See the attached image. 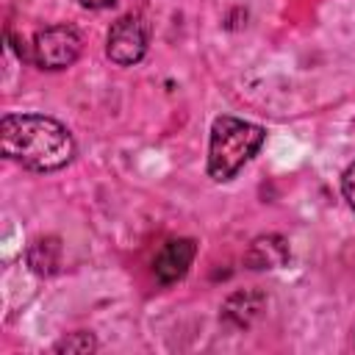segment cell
<instances>
[{"instance_id": "cell-1", "label": "cell", "mask_w": 355, "mask_h": 355, "mask_svg": "<svg viewBox=\"0 0 355 355\" xmlns=\"http://www.w3.org/2000/svg\"><path fill=\"white\" fill-rule=\"evenodd\" d=\"M0 147L8 161L31 172H55L75 158L72 133L44 114H6L0 122Z\"/></svg>"}, {"instance_id": "cell-2", "label": "cell", "mask_w": 355, "mask_h": 355, "mask_svg": "<svg viewBox=\"0 0 355 355\" xmlns=\"http://www.w3.org/2000/svg\"><path fill=\"white\" fill-rule=\"evenodd\" d=\"M266 130L239 116H216L208 141V178L225 183L261 150Z\"/></svg>"}, {"instance_id": "cell-3", "label": "cell", "mask_w": 355, "mask_h": 355, "mask_svg": "<svg viewBox=\"0 0 355 355\" xmlns=\"http://www.w3.org/2000/svg\"><path fill=\"white\" fill-rule=\"evenodd\" d=\"M150 22L130 11L122 14L111 28H108V39H105V55L119 64V67H133L147 55L150 47Z\"/></svg>"}, {"instance_id": "cell-4", "label": "cell", "mask_w": 355, "mask_h": 355, "mask_svg": "<svg viewBox=\"0 0 355 355\" xmlns=\"http://www.w3.org/2000/svg\"><path fill=\"white\" fill-rule=\"evenodd\" d=\"M80 47H83L80 33L72 25H50L33 36L31 58L39 69L55 72V69L72 67L80 55Z\"/></svg>"}, {"instance_id": "cell-5", "label": "cell", "mask_w": 355, "mask_h": 355, "mask_svg": "<svg viewBox=\"0 0 355 355\" xmlns=\"http://www.w3.org/2000/svg\"><path fill=\"white\" fill-rule=\"evenodd\" d=\"M194 255H197L194 239H172V241H166L158 250V255L153 258V275H155V280L161 286H172L178 280H183L186 272H189V266H191V261H194Z\"/></svg>"}, {"instance_id": "cell-6", "label": "cell", "mask_w": 355, "mask_h": 355, "mask_svg": "<svg viewBox=\"0 0 355 355\" xmlns=\"http://www.w3.org/2000/svg\"><path fill=\"white\" fill-rule=\"evenodd\" d=\"M288 255H291L288 241L280 233H266V236L252 239V244L244 252V266L252 269V272L277 269V266H286Z\"/></svg>"}, {"instance_id": "cell-7", "label": "cell", "mask_w": 355, "mask_h": 355, "mask_svg": "<svg viewBox=\"0 0 355 355\" xmlns=\"http://www.w3.org/2000/svg\"><path fill=\"white\" fill-rule=\"evenodd\" d=\"M263 305H266V294L263 291H252V288L236 291L222 305V322L236 327V330H244L261 316Z\"/></svg>"}, {"instance_id": "cell-8", "label": "cell", "mask_w": 355, "mask_h": 355, "mask_svg": "<svg viewBox=\"0 0 355 355\" xmlns=\"http://www.w3.org/2000/svg\"><path fill=\"white\" fill-rule=\"evenodd\" d=\"M25 258L36 275H42V277L55 275L61 269V239L58 236H42V239L31 241Z\"/></svg>"}, {"instance_id": "cell-9", "label": "cell", "mask_w": 355, "mask_h": 355, "mask_svg": "<svg viewBox=\"0 0 355 355\" xmlns=\"http://www.w3.org/2000/svg\"><path fill=\"white\" fill-rule=\"evenodd\" d=\"M97 338L92 336V333H86V330H78V333H69V336H64L55 347H53V352H67V355H86V352H97Z\"/></svg>"}, {"instance_id": "cell-10", "label": "cell", "mask_w": 355, "mask_h": 355, "mask_svg": "<svg viewBox=\"0 0 355 355\" xmlns=\"http://www.w3.org/2000/svg\"><path fill=\"white\" fill-rule=\"evenodd\" d=\"M341 194L349 202V208L355 211V164H349L347 172H344V178H341Z\"/></svg>"}, {"instance_id": "cell-11", "label": "cell", "mask_w": 355, "mask_h": 355, "mask_svg": "<svg viewBox=\"0 0 355 355\" xmlns=\"http://www.w3.org/2000/svg\"><path fill=\"white\" fill-rule=\"evenodd\" d=\"M83 8H94V11H100V8H111V6H116L119 0H78Z\"/></svg>"}]
</instances>
